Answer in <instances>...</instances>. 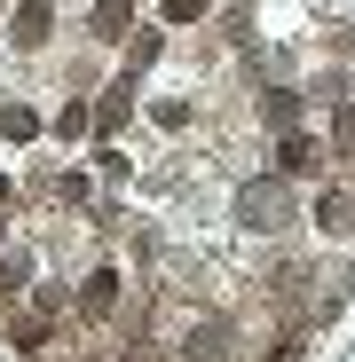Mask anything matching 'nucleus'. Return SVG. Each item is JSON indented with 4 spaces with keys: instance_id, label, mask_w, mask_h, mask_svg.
Returning a JSON list of instances; mask_svg holds the SVG:
<instances>
[{
    "instance_id": "f257e3e1",
    "label": "nucleus",
    "mask_w": 355,
    "mask_h": 362,
    "mask_svg": "<svg viewBox=\"0 0 355 362\" xmlns=\"http://www.w3.org/2000/svg\"><path fill=\"white\" fill-rule=\"evenodd\" d=\"M237 221H245V228H284V221H292L284 181H276V173H269V181H245V189H237Z\"/></svg>"
},
{
    "instance_id": "f03ea898",
    "label": "nucleus",
    "mask_w": 355,
    "mask_h": 362,
    "mask_svg": "<svg viewBox=\"0 0 355 362\" xmlns=\"http://www.w3.org/2000/svg\"><path fill=\"white\" fill-rule=\"evenodd\" d=\"M118 308V268H87V284H79V315H111Z\"/></svg>"
},
{
    "instance_id": "7ed1b4c3",
    "label": "nucleus",
    "mask_w": 355,
    "mask_h": 362,
    "mask_svg": "<svg viewBox=\"0 0 355 362\" xmlns=\"http://www.w3.org/2000/svg\"><path fill=\"white\" fill-rule=\"evenodd\" d=\"M47 32H55V16H47V0H24V16L9 24V40H16V47H47Z\"/></svg>"
},
{
    "instance_id": "20e7f679",
    "label": "nucleus",
    "mask_w": 355,
    "mask_h": 362,
    "mask_svg": "<svg viewBox=\"0 0 355 362\" xmlns=\"http://www.w3.org/2000/svg\"><path fill=\"white\" fill-rule=\"evenodd\" d=\"M127 118H135V79H118V87H111V95L95 103V127H103V134H118Z\"/></svg>"
},
{
    "instance_id": "39448f33",
    "label": "nucleus",
    "mask_w": 355,
    "mask_h": 362,
    "mask_svg": "<svg viewBox=\"0 0 355 362\" xmlns=\"http://www.w3.org/2000/svg\"><path fill=\"white\" fill-rule=\"evenodd\" d=\"M308 213H316V228H324V236H339V228L355 221V205H347V189H316V205H308Z\"/></svg>"
},
{
    "instance_id": "423d86ee",
    "label": "nucleus",
    "mask_w": 355,
    "mask_h": 362,
    "mask_svg": "<svg viewBox=\"0 0 355 362\" xmlns=\"http://www.w3.org/2000/svg\"><path fill=\"white\" fill-rule=\"evenodd\" d=\"M0 142H40V110H24V103H0Z\"/></svg>"
},
{
    "instance_id": "0eeeda50",
    "label": "nucleus",
    "mask_w": 355,
    "mask_h": 362,
    "mask_svg": "<svg viewBox=\"0 0 355 362\" xmlns=\"http://www.w3.org/2000/svg\"><path fill=\"white\" fill-rule=\"evenodd\" d=\"M276 165H284V173H316V134L292 127V134H284V150H276Z\"/></svg>"
},
{
    "instance_id": "6e6552de",
    "label": "nucleus",
    "mask_w": 355,
    "mask_h": 362,
    "mask_svg": "<svg viewBox=\"0 0 355 362\" xmlns=\"http://www.w3.org/2000/svg\"><path fill=\"white\" fill-rule=\"evenodd\" d=\"M32 291V252H0V299Z\"/></svg>"
},
{
    "instance_id": "1a4fd4ad",
    "label": "nucleus",
    "mask_w": 355,
    "mask_h": 362,
    "mask_svg": "<svg viewBox=\"0 0 355 362\" xmlns=\"http://www.w3.org/2000/svg\"><path fill=\"white\" fill-rule=\"evenodd\" d=\"M127 8H135V0H103V8H95V40H127V24H135Z\"/></svg>"
},
{
    "instance_id": "9d476101",
    "label": "nucleus",
    "mask_w": 355,
    "mask_h": 362,
    "mask_svg": "<svg viewBox=\"0 0 355 362\" xmlns=\"http://www.w3.org/2000/svg\"><path fill=\"white\" fill-rule=\"evenodd\" d=\"M261 118H269V127H284V134H292V118H300V95H292V87L261 95Z\"/></svg>"
},
{
    "instance_id": "9b49d317",
    "label": "nucleus",
    "mask_w": 355,
    "mask_h": 362,
    "mask_svg": "<svg viewBox=\"0 0 355 362\" xmlns=\"http://www.w3.org/2000/svg\"><path fill=\"white\" fill-rule=\"evenodd\" d=\"M55 134H64V142H87V134H95V110H87V103H72L64 118H55Z\"/></svg>"
},
{
    "instance_id": "f8f14e48",
    "label": "nucleus",
    "mask_w": 355,
    "mask_h": 362,
    "mask_svg": "<svg viewBox=\"0 0 355 362\" xmlns=\"http://www.w3.org/2000/svg\"><path fill=\"white\" fill-rule=\"evenodd\" d=\"M205 8H213V0H166V8H158V16H166V24H198Z\"/></svg>"
},
{
    "instance_id": "ddd939ff",
    "label": "nucleus",
    "mask_w": 355,
    "mask_h": 362,
    "mask_svg": "<svg viewBox=\"0 0 355 362\" xmlns=\"http://www.w3.org/2000/svg\"><path fill=\"white\" fill-rule=\"evenodd\" d=\"M332 127H339V150L355 158V110H339V118H332Z\"/></svg>"
},
{
    "instance_id": "4468645a",
    "label": "nucleus",
    "mask_w": 355,
    "mask_h": 362,
    "mask_svg": "<svg viewBox=\"0 0 355 362\" xmlns=\"http://www.w3.org/2000/svg\"><path fill=\"white\" fill-rule=\"evenodd\" d=\"M9 197H16V189H9V173H0V205H9Z\"/></svg>"
}]
</instances>
